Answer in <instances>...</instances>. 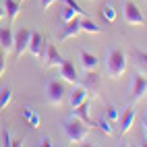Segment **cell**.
<instances>
[{"label":"cell","instance_id":"1","mask_svg":"<svg viewBox=\"0 0 147 147\" xmlns=\"http://www.w3.org/2000/svg\"><path fill=\"white\" fill-rule=\"evenodd\" d=\"M64 133L68 137V141L73 143H83L87 139V135H89V126H87L81 118H77V116H73V118H68L64 122Z\"/></svg>","mask_w":147,"mask_h":147},{"label":"cell","instance_id":"2","mask_svg":"<svg viewBox=\"0 0 147 147\" xmlns=\"http://www.w3.org/2000/svg\"><path fill=\"white\" fill-rule=\"evenodd\" d=\"M106 66H108V73H110L112 79H118V77L124 75V71H126V58H124V54L120 50H110V52H108Z\"/></svg>","mask_w":147,"mask_h":147},{"label":"cell","instance_id":"3","mask_svg":"<svg viewBox=\"0 0 147 147\" xmlns=\"http://www.w3.org/2000/svg\"><path fill=\"white\" fill-rule=\"evenodd\" d=\"M31 29H19V31L15 33V48H13V52H15V58H21L27 50H29V42H31Z\"/></svg>","mask_w":147,"mask_h":147},{"label":"cell","instance_id":"4","mask_svg":"<svg viewBox=\"0 0 147 147\" xmlns=\"http://www.w3.org/2000/svg\"><path fill=\"white\" fill-rule=\"evenodd\" d=\"M46 95H48V102L54 104V106H62L66 100V89L60 81H50L46 87Z\"/></svg>","mask_w":147,"mask_h":147},{"label":"cell","instance_id":"5","mask_svg":"<svg viewBox=\"0 0 147 147\" xmlns=\"http://www.w3.org/2000/svg\"><path fill=\"white\" fill-rule=\"evenodd\" d=\"M124 21L129 25H143L145 23L143 13L139 11V6H137L135 2H131V0L124 2Z\"/></svg>","mask_w":147,"mask_h":147},{"label":"cell","instance_id":"6","mask_svg":"<svg viewBox=\"0 0 147 147\" xmlns=\"http://www.w3.org/2000/svg\"><path fill=\"white\" fill-rule=\"evenodd\" d=\"M46 40H44V37H42V33H31V42H29V54H31V56H35L37 58V60H44V54H46Z\"/></svg>","mask_w":147,"mask_h":147},{"label":"cell","instance_id":"7","mask_svg":"<svg viewBox=\"0 0 147 147\" xmlns=\"http://www.w3.org/2000/svg\"><path fill=\"white\" fill-rule=\"evenodd\" d=\"M60 77L66 81V83H71V85H79L81 83V77L77 75V68L71 60H64L60 64Z\"/></svg>","mask_w":147,"mask_h":147},{"label":"cell","instance_id":"8","mask_svg":"<svg viewBox=\"0 0 147 147\" xmlns=\"http://www.w3.org/2000/svg\"><path fill=\"white\" fill-rule=\"evenodd\" d=\"M145 93H147V79H145V75H135L133 77V100L135 102L143 100Z\"/></svg>","mask_w":147,"mask_h":147},{"label":"cell","instance_id":"9","mask_svg":"<svg viewBox=\"0 0 147 147\" xmlns=\"http://www.w3.org/2000/svg\"><path fill=\"white\" fill-rule=\"evenodd\" d=\"M62 62H64V58L58 54V50L52 44H48L46 46V54H44V66H60Z\"/></svg>","mask_w":147,"mask_h":147},{"label":"cell","instance_id":"10","mask_svg":"<svg viewBox=\"0 0 147 147\" xmlns=\"http://www.w3.org/2000/svg\"><path fill=\"white\" fill-rule=\"evenodd\" d=\"M100 75H97L95 71H87L85 77L81 79V85L85 87L87 91H91V93H97V89H100Z\"/></svg>","mask_w":147,"mask_h":147},{"label":"cell","instance_id":"11","mask_svg":"<svg viewBox=\"0 0 147 147\" xmlns=\"http://www.w3.org/2000/svg\"><path fill=\"white\" fill-rule=\"evenodd\" d=\"M0 48L4 52H11L15 48V33L11 27H0Z\"/></svg>","mask_w":147,"mask_h":147},{"label":"cell","instance_id":"12","mask_svg":"<svg viewBox=\"0 0 147 147\" xmlns=\"http://www.w3.org/2000/svg\"><path fill=\"white\" fill-rule=\"evenodd\" d=\"M81 33V21L79 19H71V21H66V27L62 29V35H60V40L64 42V40H71V37H77Z\"/></svg>","mask_w":147,"mask_h":147},{"label":"cell","instance_id":"13","mask_svg":"<svg viewBox=\"0 0 147 147\" xmlns=\"http://www.w3.org/2000/svg\"><path fill=\"white\" fill-rule=\"evenodd\" d=\"M118 120H120V131H122V135L129 133L131 126H133V122H135V108H126L124 114H120Z\"/></svg>","mask_w":147,"mask_h":147},{"label":"cell","instance_id":"14","mask_svg":"<svg viewBox=\"0 0 147 147\" xmlns=\"http://www.w3.org/2000/svg\"><path fill=\"white\" fill-rule=\"evenodd\" d=\"M73 110H75V112H73V116L81 118V120H83L87 126H89V124L93 126V122H91V116H89V102H87V100H85L83 104H79L77 108H73Z\"/></svg>","mask_w":147,"mask_h":147},{"label":"cell","instance_id":"15","mask_svg":"<svg viewBox=\"0 0 147 147\" xmlns=\"http://www.w3.org/2000/svg\"><path fill=\"white\" fill-rule=\"evenodd\" d=\"M87 95H89V91H87L85 87L79 83V85H77L75 89H73V93H71V106H73V108H77L79 104H83V102L87 100Z\"/></svg>","mask_w":147,"mask_h":147},{"label":"cell","instance_id":"16","mask_svg":"<svg viewBox=\"0 0 147 147\" xmlns=\"http://www.w3.org/2000/svg\"><path fill=\"white\" fill-rule=\"evenodd\" d=\"M97 56L95 54H91V52H87V50H81V64H83V68L85 71H95L97 68Z\"/></svg>","mask_w":147,"mask_h":147},{"label":"cell","instance_id":"17","mask_svg":"<svg viewBox=\"0 0 147 147\" xmlns=\"http://www.w3.org/2000/svg\"><path fill=\"white\" fill-rule=\"evenodd\" d=\"M4 11L8 15V21L13 23L17 19V15H19V11H21V2H19V0H4Z\"/></svg>","mask_w":147,"mask_h":147},{"label":"cell","instance_id":"18","mask_svg":"<svg viewBox=\"0 0 147 147\" xmlns=\"http://www.w3.org/2000/svg\"><path fill=\"white\" fill-rule=\"evenodd\" d=\"M81 31L97 35V33H102V27H100V25H95L91 19H81Z\"/></svg>","mask_w":147,"mask_h":147},{"label":"cell","instance_id":"19","mask_svg":"<svg viewBox=\"0 0 147 147\" xmlns=\"http://www.w3.org/2000/svg\"><path fill=\"white\" fill-rule=\"evenodd\" d=\"M23 118L33 126V129H37L40 126V116H37L35 110H31V108H23Z\"/></svg>","mask_w":147,"mask_h":147},{"label":"cell","instance_id":"20","mask_svg":"<svg viewBox=\"0 0 147 147\" xmlns=\"http://www.w3.org/2000/svg\"><path fill=\"white\" fill-rule=\"evenodd\" d=\"M135 64L141 71V75L147 77V52H135Z\"/></svg>","mask_w":147,"mask_h":147},{"label":"cell","instance_id":"21","mask_svg":"<svg viewBox=\"0 0 147 147\" xmlns=\"http://www.w3.org/2000/svg\"><path fill=\"white\" fill-rule=\"evenodd\" d=\"M102 17L106 19L108 23L116 21V11H114V6H112V4H104V6H102Z\"/></svg>","mask_w":147,"mask_h":147},{"label":"cell","instance_id":"22","mask_svg":"<svg viewBox=\"0 0 147 147\" xmlns=\"http://www.w3.org/2000/svg\"><path fill=\"white\" fill-rule=\"evenodd\" d=\"M11 100H13V89H2L0 91V112L11 104Z\"/></svg>","mask_w":147,"mask_h":147},{"label":"cell","instance_id":"23","mask_svg":"<svg viewBox=\"0 0 147 147\" xmlns=\"http://www.w3.org/2000/svg\"><path fill=\"white\" fill-rule=\"evenodd\" d=\"M95 124L102 129V133H106V135H112V120H108L106 116H104V118H100Z\"/></svg>","mask_w":147,"mask_h":147},{"label":"cell","instance_id":"24","mask_svg":"<svg viewBox=\"0 0 147 147\" xmlns=\"http://www.w3.org/2000/svg\"><path fill=\"white\" fill-rule=\"evenodd\" d=\"M60 17H62V21L66 23V21H71V19H75V17H77V13H75V11H73V8L68 6V4H64V6H62V13H60Z\"/></svg>","mask_w":147,"mask_h":147},{"label":"cell","instance_id":"25","mask_svg":"<svg viewBox=\"0 0 147 147\" xmlns=\"http://www.w3.org/2000/svg\"><path fill=\"white\" fill-rule=\"evenodd\" d=\"M106 118L108 120H118L120 118V112H118V108H114V106H108V112H106Z\"/></svg>","mask_w":147,"mask_h":147},{"label":"cell","instance_id":"26","mask_svg":"<svg viewBox=\"0 0 147 147\" xmlns=\"http://www.w3.org/2000/svg\"><path fill=\"white\" fill-rule=\"evenodd\" d=\"M64 2H66L68 6H71V8H73V11L77 13V15H85V11H83V8H81L79 4H77V0H64Z\"/></svg>","mask_w":147,"mask_h":147},{"label":"cell","instance_id":"27","mask_svg":"<svg viewBox=\"0 0 147 147\" xmlns=\"http://www.w3.org/2000/svg\"><path fill=\"white\" fill-rule=\"evenodd\" d=\"M58 0H40V8H42V13H46L48 11V6H52V4H56Z\"/></svg>","mask_w":147,"mask_h":147},{"label":"cell","instance_id":"28","mask_svg":"<svg viewBox=\"0 0 147 147\" xmlns=\"http://www.w3.org/2000/svg\"><path fill=\"white\" fill-rule=\"evenodd\" d=\"M2 145H13V137H11V133H8L6 129H4V133H2Z\"/></svg>","mask_w":147,"mask_h":147},{"label":"cell","instance_id":"29","mask_svg":"<svg viewBox=\"0 0 147 147\" xmlns=\"http://www.w3.org/2000/svg\"><path fill=\"white\" fill-rule=\"evenodd\" d=\"M2 73H4V54H0V79H2Z\"/></svg>","mask_w":147,"mask_h":147},{"label":"cell","instance_id":"30","mask_svg":"<svg viewBox=\"0 0 147 147\" xmlns=\"http://www.w3.org/2000/svg\"><path fill=\"white\" fill-rule=\"evenodd\" d=\"M42 145H44V147H50V145H52V139H50V137H44V139H42Z\"/></svg>","mask_w":147,"mask_h":147},{"label":"cell","instance_id":"31","mask_svg":"<svg viewBox=\"0 0 147 147\" xmlns=\"http://www.w3.org/2000/svg\"><path fill=\"white\" fill-rule=\"evenodd\" d=\"M4 17H6V11H4V8H2V6H0V23H2V21H4Z\"/></svg>","mask_w":147,"mask_h":147},{"label":"cell","instance_id":"32","mask_svg":"<svg viewBox=\"0 0 147 147\" xmlns=\"http://www.w3.org/2000/svg\"><path fill=\"white\" fill-rule=\"evenodd\" d=\"M145 133H147V120H145Z\"/></svg>","mask_w":147,"mask_h":147},{"label":"cell","instance_id":"33","mask_svg":"<svg viewBox=\"0 0 147 147\" xmlns=\"http://www.w3.org/2000/svg\"><path fill=\"white\" fill-rule=\"evenodd\" d=\"M19 2H23V0H19Z\"/></svg>","mask_w":147,"mask_h":147}]
</instances>
